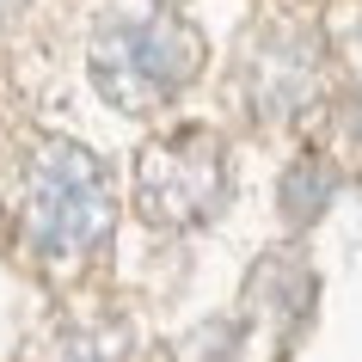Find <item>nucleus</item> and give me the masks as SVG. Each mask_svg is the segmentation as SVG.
Returning <instances> with one entry per match:
<instances>
[{
	"instance_id": "obj_1",
	"label": "nucleus",
	"mask_w": 362,
	"mask_h": 362,
	"mask_svg": "<svg viewBox=\"0 0 362 362\" xmlns=\"http://www.w3.org/2000/svg\"><path fill=\"white\" fill-rule=\"evenodd\" d=\"M203 68V37L172 6H123L93 37V80L117 111L148 117L178 98Z\"/></svg>"
},
{
	"instance_id": "obj_4",
	"label": "nucleus",
	"mask_w": 362,
	"mask_h": 362,
	"mask_svg": "<svg viewBox=\"0 0 362 362\" xmlns=\"http://www.w3.org/2000/svg\"><path fill=\"white\" fill-rule=\"evenodd\" d=\"M325 203H332V172H325V160H301V166L283 178V209L295 215V221H313Z\"/></svg>"
},
{
	"instance_id": "obj_5",
	"label": "nucleus",
	"mask_w": 362,
	"mask_h": 362,
	"mask_svg": "<svg viewBox=\"0 0 362 362\" xmlns=\"http://www.w3.org/2000/svg\"><path fill=\"white\" fill-rule=\"evenodd\" d=\"M6 6H19V0H0V13H6Z\"/></svg>"
},
{
	"instance_id": "obj_2",
	"label": "nucleus",
	"mask_w": 362,
	"mask_h": 362,
	"mask_svg": "<svg viewBox=\"0 0 362 362\" xmlns=\"http://www.w3.org/2000/svg\"><path fill=\"white\" fill-rule=\"evenodd\" d=\"M111 228V178L80 141H49L25 178V240L37 258L68 264L105 240Z\"/></svg>"
},
{
	"instance_id": "obj_3",
	"label": "nucleus",
	"mask_w": 362,
	"mask_h": 362,
	"mask_svg": "<svg viewBox=\"0 0 362 362\" xmlns=\"http://www.w3.org/2000/svg\"><path fill=\"white\" fill-rule=\"evenodd\" d=\"M135 197L153 228H197L228 203V153L209 129H178L153 141L135 172Z\"/></svg>"
}]
</instances>
